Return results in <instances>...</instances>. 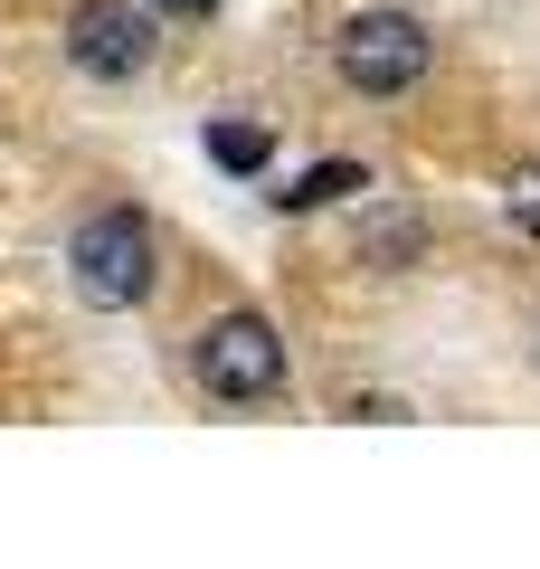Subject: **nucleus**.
I'll use <instances>...</instances> for the list:
<instances>
[{
    "instance_id": "nucleus-1",
    "label": "nucleus",
    "mask_w": 540,
    "mask_h": 569,
    "mask_svg": "<svg viewBox=\"0 0 540 569\" xmlns=\"http://www.w3.org/2000/svg\"><path fill=\"white\" fill-rule=\"evenodd\" d=\"M190 370H200L209 399L257 408V399H276V389H284V342H276L266 313H228V323H209L200 342H190Z\"/></svg>"
},
{
    "instance_id": "nucleus-2",
    "label": "nucleus",
    "mask_w": 540,
    "mask_h": 569,
    "mask_svg": "<svg viewBox=\"0 0 540 569\" xmlns=\"http://www.w3.org/2000/svg\"><path fill=\"white\" fill-rule=\"evenodd\" d=\"M67 266H77V295L86 305H142L152 295V228L133 219V209H104V219L77 228V247H67Z\"/></svg>"
},
{
    "instance_id": "nucleus-3",
    "label": "nucleus",
    "mask_w": 540,
    "mask_h": 569,
    "mask_svg": "<svg viewBox=\"0 0 540 569\" xmlns=\"http://www.w3.org/2000/svg\"><path fill=\"white\" fill-rule=\"evenodd\" d=\"M332 58H341V86H351V96H408V86L427 77V29L408 20V10H360L332 39Z\"/></svg>"
},
{
    "instance_id": "nucleus-4",
    "label": "nucleus",
    "mask_w": 540,
    "mask_h": 569,
    "mask_svg": "<svg viewBox=\"0 0 540 569\" xmlns=\"http://www.w3.org/2000/svg\"><path fill=\"white\" fill-rule=\"evenodd\" d=\"M152 10H133V0H77V20H67V58L86 67V77L123 86L152 67Z\"/></svg>"
},
{
    "instance_id": "nucleus-5",
    "label": "nucleus",
    "mask_w": 540,
    "mask_h": 569,
    "mask_svg": "<svg viewBox=\"0 0 540 569\" xmlns=\"http://www.w3.org/2000/svg\"><path fill=\"white\" fill-rule=\"evenodd\" d=\"M427 247V219L418 209H380V219L360 228V266H408Z\"/></svg>"
},
{
    "instance_id": "nucleus-6",
    "label": "nucleus",
    "mask_w": 540,
    "mask_h": 569,
    "mask_svg": "<svg viewBox=\"0 0 540 569\" xmlns=\"http://www.w3.org/2000/svg\"><path fill=\"white\" fill-rule=\"evenodd\" d=\"M209 162L238 171V181H257V171L276 162V133H266V123H209Z\"/></svg>"
},
{
    "instance_id": "nucleus-7",
    "label": "nucleus",
    "mask_w": 540,
    "mask_h": 569,
    "mask_svg": "<svg viewBox=\"0 0 540 569\" xmlns=\"http://www.w3.org/2000/svg\"><path fill=\"white\" fill-rule=\"evenodd\" d=\"M351 190H360V162H313L294 190H276V209H294V219H303V209H322V200H351Z\"/></svg>"
},
{
    "instance_id": "nucleus-8",
    "label": "nucleus",
    "mask_w": 540,
    "mask_h": 569,
    "mask_svg": "<svg viewBox=\"0 0 540 569\" xmlns=\"http://www.w3.org/2000/svg\"><path fill=\"white\" fill-rule=\"evenodd\" d=\"M502 209H512V228H521V238H540V171H521V181L502 190Z\"/></svg>"
},
{
    "instance_id": "nucleus-9",
    "label": "nucleus",
    "mask_w": 540,
    "mask_h": 569,
    "mask_svg": "<svg viewBox=\"0 0 540 569\" xmlns=\"http://www.w3.org/2000/svg\"><path fill=\"white\" fill-rule=\"evenodd\" d=\"M152 10H180V20H209V10H219V0H152Z\"/></svg>"
}]
</instances>
